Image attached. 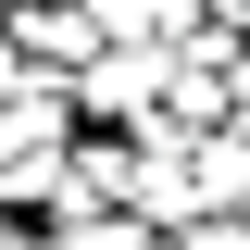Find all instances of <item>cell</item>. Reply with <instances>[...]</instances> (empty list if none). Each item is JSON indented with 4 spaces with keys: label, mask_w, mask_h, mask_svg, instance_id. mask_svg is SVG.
I'll return each mask as SVG.
<instances>
[{
    "label": "cell",
    "mask_w": 250,
    "mask_h": 250,
    "mask_svg": "<svg viewBox=\"0 0 250 250\" xmlns=\"http://www.w3.org/2000/svg\"><path fill=\"white\" fill-rule=\"evenodd\" d=\"M75 100H88L100 125H150V100H163V50H150V38H125V50L100 38V50L75 62Z\"/></svg>",
    "instance_id": "obj_1"
},
{
    "label": "cell",
    "mask_w": 250,
    "mask_h": 250,
    "mask_svg": "<svg viewBox=\"0 0 250 250\" xmlns=\"http://www.w3.org/2000/svg\"><path fill=\"white\" fill-rule=\"evenodd\" d=\"M238 213H250V200H238Z\"/></svg>",
    "instance_id": "obj_2"
}]
</instances>
